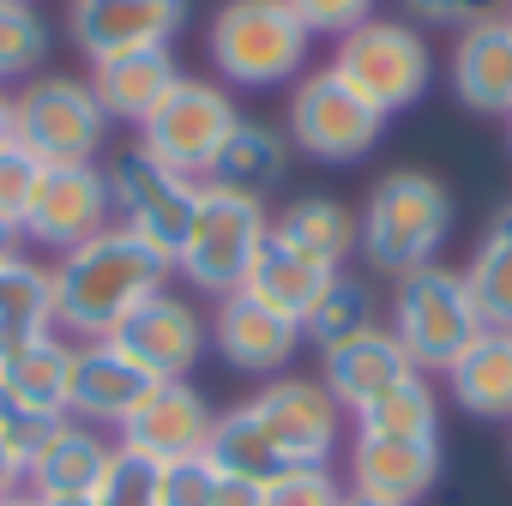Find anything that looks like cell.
<instances>
[{"mask_svg": "<svg viewBox=\"0 0 512 506\" xmlns=\"http://www.w3.org/2000/svg\"><path fill=\"white\" fill-rule=\"evenodd\" d=\"M211 422H217V410L205 404L199 386H187V380H163V386H151V398L115 428V446H121V452H139V458H151V464L205 458Z\"/></svg>", "mask_w": 512, "mask_h": 506, "instance_id": "15", "label": "cell"}, {"mask_svg": "<svg viewBox=\"0 0 512 506\" xmlns=\"http://www.w3.org/2000/svg\"><path fill=\"white\" fill-rule=\"evenodd\" d=\"M103 175H109L115 223L133 229L139 241H151L157 253H169V260H175L181 241H187V229H193V211H199V181L175 175L145 145H127Z\"/></svg>", "mask_w": 512, "mask_h": 506, "instance_id": "8", "label": "cell"}, {"mask_svg": "<svg viewBox=\"0 0 512 506\" xmlns=\"http://www.w3.org/2000/svg\"><path fill=\"white\" fill-rule=\"evenodd\" d=\"M338 500H344V482L332 476V464H302L260 482V506H338Z\"/></svg>", "mask_w": 512, "mask_h": 506, "instance_id": "35", "label": "cell"}, {"mask_svg": "<svg viewBox=\"0 0 512 506\" xmlns=\"http://www.w3.org/2000/svg\"><path fill=\"white\" fill-rule=\"evenodd\" d=\"M464 284L476 296V314L488 332H512V205H500L482 235H476V253L464 266Z\"/></svg>", "mask_w": 512, "mask_h": 506, "instance_id": "29", "label": "cell"}, {"mask_svg": "<svg viewBox=\"0 0 512 506\" xmlns=\"http://www.w3.org/2000/svg\"><path fill=\"white\" fill-rule=\"evenodd\" d=\"M362 440H440V392L428 374H398L380 398H368L356 416Z\"/></svg>", "mask_w": 512, "mask_h": 506, "instance_id": "28", "label": "cell"}, {"mask_svg": "<svg viewBox=\"0 0 512 506\" xmlns=\"http://www.w3.org/2000/svg\"><path fill=\"white\" fill-rule=\"evenodd\" d=\"M43 506H97V500H91V494H49Z\"/></svg>", "mask_w": 512, "mask_h": 506, "instance_id": "43", "label": "cell"}, {"mask_svg": "<svg viewBox=\"0 0 512 506\" xmlns=\"http://www.w3.org/2000/svg\"><path fill=\"white\" fill-rule=\"evenodd\" d=\"M506 458H512V440H506Z\"/></svg>", "mask_w": 512, "mask_h": 506, "instance_id": "48", "label": "cell"}, {"mask_svg": "<svg viewBox=\"0 0 512 506\" xmlns=\"http://www.w3.org/2000/svg\"><path fill=\"white\" fill-rule=\"evenodd\" d=\"M452 97L464 109H476V115H512V19L506 13L458 31Z\"/></svg>", "mask_w": 512, "mask_h": 506, "instance_id": "21", "label": "cell"}, {"mask_svg": "<svg viewBox=\"0 0 512 506\" xmlns=\"http://www.w3.org/2000/svg\"><path fill=\"white\" fill-rule=\"evenodd\" d=\"M175 278V260L157 253L151 241H139L133 229L109 223L103 235L55 253L49 284H55V332L61 338H115V326L145 308L151 296H163Z\"/></svg>", "mask_w": 512, "mask_h": 506, "instance_id": "1", "label": "cell"}, {"mask_svg": "<svg viewBox=\"0 0 512 506\" xmlns=\"http://www.w3.org/2000/svg\"><path fill=\"white\" fill-rule=\"evenodd\" d=\"M398 374H410V356L398 350V338L386 326H374V332H362V338H350V344L320 356V386L338 398L344 416H356L368 398H380Z\"/></svg>", "mask_w": 512, "mask_h": 506, "instance_id": "25", "label": "cell"}, {"mask_svg": "<svg viewBox=\"0 0 512 506\" xmlns=\"http://www.w3.org/2000/svg\"><path fill=\"white\" fill-rule=\"evenodd\" d=\"M55 332V284L49 266H37L25 247L0 253V356Z\"/></svg>", "mask_w": 512, "mask_h": 506, "instance_id": "27", "label": "cell"}, {"mask_svg": "<svg viewBox=\"0 0 512 506\" xmlns=\"http://www.w3.org/2000/svg\"><path fill=\"white\" fill-rule=\"evenodd\" d=\"M386 133V115L362 103L332 67L302 73L290 85V145H302L314 163H362Z\"/></svg>", "mask_w": 512, "mask_h": 506, "instance_id": "9", "label": "cell"}, {"mask_svg": "<svg viewBox=\"0 0 512 506\" xmlns=\"http://www.w3.org/2000/svg\"><path fill=\"white\" fill-rule=\"evenodd\" d=\"M37 175H43V163L31 157V151H0V229H25V211H31V193H37ZM25 241V235H19Z\"/></svg>", "mask_w": 512, "mask_h": 506, "instance_id": "37", "label": "cell"}, {"mask_svg": "<svg viewBox=\"0 0 512 506\" xmlns=\"http://www.w3.org/2000/svg\"><path fill=\"white\" fill-rule=\"evenodd\" d=\"M19 145V127H13V91H0V151Z\"/></svg>", "mask_w": 512, "mask_h": 506, "instance_id": "42", "label": "cell"}, {"mask_svg": "<svg viewBox=\"0 0 512 506\" xmlns=\"http://www.w3.org/2000/svg\"><path fill=\"white\" fill-rule=\"evenodd\" d=\"M446 235H452V193L428 169H386L368 187V205L356 217L362 260L386 278H410L422 266H440Z\"/></svg>", "mask_w": 512, "mask_h": 506, "instance_id": "2", "label": "cell"}, {"mask_svg": "<svg viewBox=\"0 0 512 506\" xmlns=\"http://www.w3.org/2000/svg\"><path fill=\"white\" fill-rule=\"evenodd\" d=\"M332 73H338L362 103H374V109L392 121V115H404L410 103H422V91H428V79H434V55H428V43H422L416 25L374 13L368 25H356L350 37H338Z\"/></svg>", "mask_w": 512, "mask_h": 506, "instance_id": "6", "label": "cell"}, {"mask_svg": "<svg viewBox=\"0 0 512 506\" xmlns=\"http://www.w3.org/2000/svg\"><path fill=\"white\" fill-rule=\"evenodd\" d=\"M272 235V211L266 199H241V193H217L199 181V211H193V229L175 253V272L205 290V296H229L247 284L253 260Z\"/></svg>", "mask_w": 512, "mask_h": 506, "instance_id": "5", "label": "cell"}, {"mask_svg": "<svg viewBox=\"0 0 512 506\" xmlns=\"http://www.w3.org/2000/svg\"><path fill=\"white\" fill-rule=\"evenodd\" d=\"M404 7L422 19V25H446V31H470L482 19L500 13V0H404Z\"/></svg>", "mask_w": 512, "mask_h": 506, "instance_id": "40", "label": "cell"}, {"mask_svg": "<svg viewBox=\"0 0 512 506\" xmlns=\"http://www.w3.org/2000/svg\"><path fill=\"white\" fill-rule=\"evenodd\" d=\"M0 410L43 428L73 416V344L61 332H43L0 356Z\"/></svg>", "mask_w": 512, "mask_h": 506, "instance_id": "17", "label": "cell"}, {"mask_svg": "<svg viewBox=\"0 0 512 506\" xmlns=\"http://www.w3.org/2000/svg\"><path fill=\"white\" fill-rule=\"evenodd\" d=\"M49 428H55V422H49ZM49 428L0 410V500H7V494H25V464H31V452L43 446Z\"/></svg>", "mask_w": 512, "mask_h": 506, "instance_id": "38", "label": "cell"}, {"mask_svg": "<svg viewBox=\"0 0 512 506\" xmlns=\"http://www.w3.org/2000/svg\"><path fill=\"white\" fill-rule=\"evenodd\" d=\"M205 458H211V470H217V476H235V482H272V476H284V470H290V464L272 452V440L260 434V422L247 416V404L217 410L211 440H205Z\"/></svg>", "mask_w": 512, "mask_h": 506, "instance_id": "30", "label": "cell"}, {"mask_svg": "<svg viewBox=\"0 0 512 506\" xmlns=\"http://www.w3.org/2000/svg\"><path fill=\"white\" fill-rule=\"evenodd\" d=\"M380 326V308H374V290L362 284V278H332L326 284V296L314 302V314L302 320V344H320V356L326 350H338V344H350V338H362V332H374Z\"/></svg>", "mask_w": 512, "mask_h": 506, "instance_id": "32", "label": "cell"}, {"mask_svg": "<svg viewBox=\"0 0 512 506\" xmlns=\"http://www.w3.org/2000/svg\"><path fill=\"white\" fill-rule=\"evenodd\" d=\"M49 55V25L31 0H0V91L13 79H37Z\"/></svg>", "mask_w": 512, "mask_h": 506, "instance_id": "33", "label": "cell"}, {"mask_svg": "<svg viewBox=\"0 0 512 506\" xmlns=\"http://www.w3.org/2000/svg\"><path fill=\"white\" fill-rule=\"evenodd\" d=\"M115 223V199H109V175L97 163H55L37 175V193H31V211H25V241L31 247H49V253H67L91 235H103Z\"/></svg>", "mask_w": 512, "mask_h": 506, "instance_id": "12", "label": "cell"}, {"mask_svg": "<svg viewBox=\"0 0 512 506\" xmlns=\"http://www.w3.org/2000/svg\"><path fill=\"white\" fill-rule=\"evenodd\" d=\"M0 506H43V500H37V494H7Z\"/></svg>", "mask_w": 512, "mask_h": 506, "instance_id": "44", "label": "cell"}, {"mask_svg": "<svg viewBox=\"0 0 512 506\" xmlns=\"http://www.w3.org/2000/svg\"><path fill=\"white\" fill-rule=\"evenodd\" d=\"M211 67L235 91H284L308 73V25L290 13V0H223L205 31Z\"/></svg>", "mask_w": 512, "mask_h": 506, "instance_id": "3", "label": "cell"}, {"mask_svg": "<svg viewBox=\"0 0 512 506\" xmlns=\"http://www.w3.org/2000/svg\"><path fill=\"white\" fill-rule=\"evenodd\" d=\"M247 416L260 422V434L272 440V452H278L290 470H302V464H332V452H338V422H344V410H338V398H332L320 380L278 374V380H266L260 392L247 398Z\"/></svg>", "mask_w": 512, "mask_h": 506, "instance_id": "11", "label": "cell"}, {"mask_svg": "<svg viewBox=\"0 0 512 506\" xmlns=\"http://www.w3.org/2000/svg\"><path fill=\"white\" fill-rule=\"evenodd\" d=\"M506 19H512V0H506Z\"/></svg>", "mask_w": 512, "mask_h": 506, "instance_id": "47", "label": "cell"}, {"mask_svg": "<svg viewBox=\"0 0 512 506\" xmlns=\"http://www.w3.org/2000/svg\"><path fill=\"white\" fill-rule=\"evenodd\" d=\"M217 506H260V482H235V476H223Z\"/></svg>", "mask_w": 512, "mask_h": 506, "instance_id": "41", "label": "cell"}, {"mask_svg": "<svg viewBox=\"0 0 512 506\" xmlns=\"http://www.w3.org/2000/svg\"><path fill=\"white\" fill-rule=\"evenodd\" d=\"M290 13L308 25V37H350L356 25L374 19V0H290Z\"/></svg>", "mask_w": 512, "mask_h": 506, "instance_id": "39", "label": "cell"}, {"mask_svg": "<svg viewBox=\"0 0 512 506\" xmlns=\"http://www.w3.org/2000/svg\"><path fill=\"white\" fill-rule=\"evenodd\" d=\"M103 103L109 121H127V127H145L157 115V103L181 85V67L169 49H133V55H109V61H91V79H85Z\"/></svg>", "mask_w": 512, "mask_h": 506, "instance_id": "22", "label": "cell"}, {"mask_svg": "<svg viewBox=\"0 0 512 506\" xmlns=\"http://www.w3.org/2000/svg\"><path fill=\"white\" fill-rule=\"evenodd\" d=\"M181 25H187V0H73L67 7V31L85 61L169 49Z\"/></svg>", "mask_w": 512, "mask_h": 506, "instance_id": "14", "label": "cell"}, {"mask_svg": "<svg viewBox=\"0 0 512 506\" xmlns=\"http://www.w3.org/2000/svg\"><path fill=\"white\" fill-rule=\"evenodd\" d=\"M446 392L476 422H512V332H482L446 368Z\"/></svg>", "mask_w": 512, "mask_h": 506, "instance_id": "26", "label": "cell"}, {"mask_svg": "<svg viewBox=\"0 0 512 506\" xmlns=\"http://www.w3.org/2000/svg\"><path fill=\"white\" fill-rule=\"evenodd\" d=\"M223 476L211 470V458H175L157 464V506H217Z\"/></svg>", "mask_w": 512, "mask_h": 506, "instance_id": "36", "label": "cell"}, {"mask_svg": "<svg viewBox=\"0 0 512 506\" xmlns=\"http://www.w3.org/2000/svg\"><path fill=\"white\" fill-rule=\"evenodd\" d=\"M235 121H241V109H235V97H229L223 85L181 73V85H175V91L157 103V115L139 127V145H145L157 163H169L175 175L205 181V169H211V157L223 151V139L235 133Z\"/></svg>", "mask_w": 512, "mask_h": 506, "instance_id": "10", "label": "cell"}, {"mask_svg": "<svg viewBox=\"0 0 512 506\" xmlns=\"http://www.w3.org/2000/svg\"><path fill=\"white\" fill-rule=\"evenodd\" d=\"M506 139H512V115H506Z\"/></svg>", "mask_w": 512, "mask_h": 506, "instance_id": "46", "label": "cell"}, {"mask_svg": "<svg viewBox=\"0 0 512 506\" xmlns=\"http://www.w3.org/2000/svg\"><path fill=\"white\" fill-rule=\"evenodd\" d=\"M151 380L115 338H91V344H73V422L85 428H121L145 398H151Z\"/></svg>", "mask_w": 512, "mask_h": 506, "instance_id": "19", "label": "cell"}, {"mask_svg": "<svg viewBox=\"0 0 512 506\" xmlns=\"http://www.w3.org/2000/svg\"><path fill=\"white\" fill-rule=\"evenodd\" d=\"M386 332L398 338V350L410 356V368L434 380V374H446L488 326H482V314H476V296H470L464 272L422 266V272L398 278Z\"/></svg>", "mask_w": 512, "mask_h": 506, "instance_id": "4", "label": "cell"}, {"mask_svg": "<svg viewBox=\"0 0 512 506\" xmlns=\"http://www.w3.org/2000/svg\"><path fill=\"white\" fill-rule=\"evenodd\" d=\"M272 235L296 241L302 253H314V260H326V266H338V272H344L350 247H356V217H350L338 199L308 193V199H290V211H278V217H272Z\"/></svg>", "mask_w": 512, "mask_h": 506, "instance_id": "31", "label": "cell"}, {"mask_svg": "<svg viewBox=\"0 0 512 506\" xmlns=\"http://www.w3.org/2000/svg\"><path fill=\"white\" fill-rule=\"evenodd\" d=\"M290 175V139L266 121H235V133L223 139V151L205 169V187L217 193H241V199H266L278 193Z\"/></svg>", "mask_w": 512, "mask_h": 506, "instance_id": "24", "label": "cell"}, {"mask_svg": "<svg viewBox=\"0 0 512 506\" xmlns=\"http://www.w3.org/2000/svg\"><path fill=\"white\" fill-rule=\"evenodd\" d=\"M440 440H362L350 434V458H344V494H368L386 506H416L422 494H434L440 482Z\"/></svg>", "mask_w": 512, "mask_h": 506, "instance_id": "18", "label": "cell"}, {"mask_svg": "<svg viewBox=\"0 0 512 506\" xmlns=\"http://www.w3.org/2000/svg\"><path fill=\"white\" fill-rule=\"evenodd\" d=\"M91 500L97 506H157V464L115 446V458H109V470H103Z\"/></svg>", "mask_w": 512, "mask_h": 506, "instance_id": "34", "label": "cell"}, {"mask_svg": "<svg viewBox=\"0 0 512 506\" xmlns=\"http://www.w3.org/2000/svg\"><path fill=\"white\" fill-rule=\"evenodd\" d=\"M115 344H121L151 380H193V368H199V356H205V344H211V320H205L187 296L163 290V296H151L145 308H133V314L115 326Z\"/></svg>", "mask_w": 512, "mask_h": 506, "instance_id": "13", "label": "cell"}, {"mask_svg": "<svg viewBox=\"0 0 512 506\" xmlns=\"http://www.w3.org/2000/svg\"><path fill=\"white\" fill-rule=\"evenodd\" d=\"M13 127H19V151H31L43 169L55 163H97L103 139H109V115L97 103V91L73 73H37L13 91Z\"/></svg>", "mask_w": 512, "mask_h": 506, "instance_id": "7", "label": "cell"}, {"mask_svg": "<svg viewBox=\"0 0 512 506\" xmlns=\"http://www.w3.org/2000/svg\"><path fill=\"white\" fill-rule=\"evenodd\" d=\"M338 506H386V500H368V494H344Z\"/></svg>", "mask_w": 512, "mask_h": 506, "instance_id": "45", "label": "cell"}, {"mask_svg": "<svg viewBox=\"0 0 512 506\" xmlns=\"http://www.w3.org/2000/svg\"><path fill=\"white\" fill-rule=\"evenodd\" d=\"M109 458H115V440H109L103 428H85V422L67 416V422H55V428L43 434V446L31 452V464H25V494H37V500H49V494H97Z\"/></svg>", "mask_w": 512, "mask_h": 506, "instance_id": "20", "label": "cell"}, {"mask_svg": "<svg viewBox=\"0 0 512 506\" xmlns=\"http://www.w3.org/2000/svg\"><path fill=\"white\" fill-rule=\"evenodd\" d=\"M338 278V266H326V260H314V253H302L296 241H284V235H266V247H260V260H253V272H247V296L253 302H266V308H278L284 320H308L314 314V302L326 296V284Z\"/></svg>", "mask_w": 512, "mask_h": 506, "instance_id": "23", "label": "cell"}, {"mask_svg": "<svg viewBox=\"0 0 512 506\" xmlns=\"http://www.w3.org/2000/svg\"><path fill=\"white\" fill-rule=\"evenodd\" d=\"M211 344H217V356H223L235 374L278 380V374H290V356L302 350V326L284 320V314L266 308V302H253L247 290H229V296H217Z\"/></svg>", "mask_w": 512, "mask_h": 506, "instance_id": "16", "label": "cell"}]
</instances>
